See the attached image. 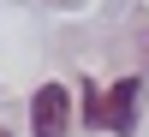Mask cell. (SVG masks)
Returning a JSON list of instances; mask_svg holds the SVG:
<instances>
[{
    "label": "cell",
    "mask_w": 149,
    "mask_h": 137,
    "mask_svg": "<svg viewBox=\"0 0 149 137\" xmlns=\"http://www.w3.org/2000/svg\"><path fill=\"white\" fill-rule=\"evenodd\" d=\"M78 107H84V113H78L84 125H95V131H102V95H95V83H84V102H78Z\"/></svg>",
    "instance_id": "3957f363"
},
{
    "label": "cell",
    "mask_w": 149,
    "mask_h": 137,
    "mask_svg": "<svg viewBox=\"0 0 149 137\" xmlns=\"http://www.w3.org/2000/svg\"><path fill=\"white\" fill-rule=\"evenodd\" d=\"M30 131L36 137H66L72 131V90L66 83H42L30 95Z\"/></svg>",
    "instance_id": "6da1fadb"
},
{
    "label": "cell",
    "mask_w": 149,
    "mask_h": 137,
    "mask_svg": "<svg viewBox=\"0 0 149 137\" xmlns=\"http://www.w3.org/2000/svg\"><path fill=\"white\" fill-rule=\"evenodd\" d=\"M137 78H119L113 90L102 95V131H113V137H131V125H137Z\"/></svg>",
    "instance_id": "7a4b0ae2"
},
{
    "label": "cell",
    "mask_w": 149,
    "mask_h": 137,
    "mask_svg": "<svg viewBox=\"0 0 149 137\" xmlns=\"http://www.w3.org/2000/svg\"><path fill=\"white\" fill-rule=\"evenodd\" d=\"M0 137H6V131H0Z\"/></svg>",
    "instance_id": "277c9868"
}]
</instances>
